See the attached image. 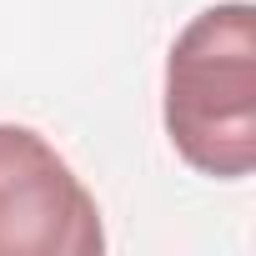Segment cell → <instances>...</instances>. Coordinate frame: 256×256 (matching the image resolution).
I'll list each match as a JSON object with an SVG mask.
<instances>
[{"label":"cell","mask_w":256,"mask_h":256,"mask_svg":"<svg viewBox=\"0 0 256 256\" xmlns=\"http://www.w3.org/2000/svg\"><path fill=\"white\" fill-rule=\"evenodd\" d=\"M90 186L30 126L0 120V256H100Z\"/></svg>","instance_id":"cell-2"},{"label":"cell","mask_w":256,"mask_h":256,"mask_svg":"<svg viewBox=\"0 0 256 256\" xmlns=\"http://www.w3.org/2000/svg\"><path fill=\"white\" fill-rule=\"evenodd\" d=\"M161 120L191 171L211 181L256 171V10L246 0L206 6L171 40Z\"/></svg>","instance_id":"cell-1"}]
</instances>
